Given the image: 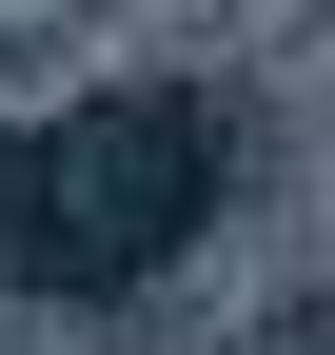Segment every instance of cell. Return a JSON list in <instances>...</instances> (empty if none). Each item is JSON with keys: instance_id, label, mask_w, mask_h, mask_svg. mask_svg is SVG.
I'll list each match as a JSON object with an SVG mask.
<instances>
[{"instance_id": "obj_1", "label": "cell", "mask_w": 335, "mask_h": 355, "mask_svg": "<svg viewBox=\"0 0 335 355\" xmlns=\"http://www.w3.org/2000/svg\"><path fill=\"white\" fill-rule=\"evenodd\" d=\"M217 119L197 99H99V119H60V139H20V178H60V217H0V277H138V257H178L197 237V198H217Z\"/></svg>"}]
</instances>
